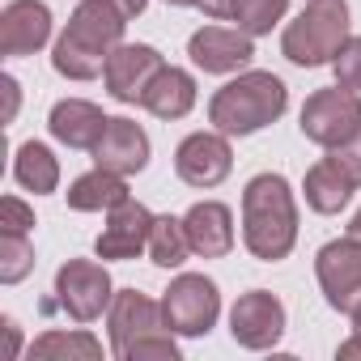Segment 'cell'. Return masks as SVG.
Instances as JSON below:
<instances>
[{
  "mask_svg": "<svg viewBox=\"0 0 361 361\" xmlns=\"http://www.w3.org/2000/svg\"><path fill=\"white\" fill-rule=\"evenodd\" d=\"M298 243V204L289 192L285 174H255L247 192H243V247L264 259L276 264L293 251Z\"/></svg>",
  "mask_w": 361,
  "mask_h": 361,
  "instance_id": "obj_2",
  "label": "cell"
},
{
  "mask_svg": "<svg viewBox=\"0 0 361 361\" xmlns=\"http://www.w3.org/2000/svg\"><path fill=\"white\" fill-rule=\"evenodd\" d=\"M357 188H361V140L344 145V149H327V157H319L306 170V183H302L306 204L323 217L340 213Z\"/></svg>",
  "mask_w": 361,
  "mask_h": 361,
  "instance_id": "obj_8",
  "label": "cell"
},
{
  "mask_svg": "<svg viewBox=\"0 0 361 361\" xmlns=\"http://www.w3.org/2000/svg\"><path fill=\"white\" fill-rule=\"evenodd\" d=\"M161 314L174 336H209L221 314V293L204 272H183L161 293Z\"/></svg>",
  "mask_w": 361,
  "mask_h": 361,
  "instance_id": "obj_7",
  "label": "cell"
},
{
  "mask_svg": "<svg viewBox=\"0 0 361 361\" xmlns=\"http://www.w3.org/2000/svg\"><path fill=\"white\" fill-rule=\"evenodd\" d=\"M51 39V9L43 0H9L0 9V56H35Z\"/></svg>",
  "mask_w": 361,
  "mask_h": 361,
  "instance_id": "obj_15",
  "label": "cell"
},
{
  "mask_svg": "<svg viewBox=\"0 0 361 361\" xmlns=\"http://www.w3.org/2000/svg\"><path fill=\"white\" fill-rule=\"evenodd\" d=\"M128 200V183H123V174L115 170H102L94 166L90 174L73 178V188H68V209L73 213H111Z\"/></svg>",
  "mask_w": 361,
  "mask_h": 361,
  "instance_id": "obj_22",
  "label": "cell"
},
{
  "mask_svg": "<svg viewBox=\"0 0 361 361\" xmlns=\"http://www.w3.org/2000/svg\"><path fill=\"white\" fill-rule=\"evenodd\" d=\"M115 5H119V9H123L128 18H140V13H145V5H149V0H115Z\"/></svg>",
  "mask_w": 361,
  "mask_h": 361,
  "instance_id": "obj_31",
  "label": "cell"
},
{
  "mask_svg": "<svg viewBox=\"0 0 361 361\" xmlns=\"http://www.w3.org/2000/svg\"><path fill=\"white\" fill-rule=\"evenodd\" d=\"M183 230L192 243V255L200 259H221L234 251V213L221 200H200L183 213Z\"/></svg>",
  "mask_w": 361,
  "mask_h": 361,
  "instance_id": "obj_17",
  "label": "cell"
},
{
  "mask_svg": "<svg viewBox=\"0 0 361 361\" xmlns=\"http://www.w3.org/2000/svg\"><path fill=\"white\" fill-rule=\"evenodd\" d=\"M331 73H336V85L361 94V35H348V43L331 60Z\"/></svg>",
  "mask_w": 361,
  "mask_h": 361,
  "instance_id": "obj_27",
  "label": "cell"
},
{
  "mask_svg": "<svg viewBox=\"0 0 361 361\" xmlns=\"http://www.w3.org/2000/svg\"><path fill=\"white\" fill-rule=\"evenodd\" d=\"M123 26H128V13L115 0H81L68 18V26H64V35L56 39L51 68L68 81L102 77L111 51L123 43Z\"/></svg>",
  "mask_w": 361,
  "mask_h": 361,
  "instance_id": "obj_1",
  "label": "cell"
},
{
  "mask_svg": "<svg viewBox=\"0 0 361 361\" xmlns=\"http://www.w3.org/2000/svg\"><path fill=\"white\" fill-rule=\"evenodd\" d=\"M200 9L209 13V18H217V22H234L238 30H247V35H268L281 18H285V9H289V0H200Z\"/></svg>",
  "mask_w": 361,
  "mask_h": 361,
  "instance_id": "obj_21",
  "label": "cell"
},
{
  "mask_svg": "<svg viewBox=\"0 0 361 361\" xmlns=\"http://www.w3.org/2000/svg\"><path fill=\"white\" fill-rule=\"evenodd\" d=\"M149 230H153V213L128 196L119 209L106 213V226H102L94 251H98V259H136L140 251H149Z\"/></svg>",
  "mask_w": 361,
  "mask_h": 361,
  "instance_id": "obj_16",
  "label": "cell"
},
{
  "mask_svg": "<svg viewBox=\"0 0 361 361\" xmlns=\"http://www.w3.org/2000/svg\"><path fill=\"white\" fill-rule=\"evenodd\" d=\"M302 136L323 145V149H344L361 140V94L331 85V90H314L302 106L298 119Z\"/></svg>",
  "mask_w": 361,
  "mask_h": 361,
  "instance_id": "obj_6",
  "label": "cell"
},
{
  "mask_svg": "<svg viewBox=\"0 0 361 361\" xmlns=\"http://www.w3.org/2000/svg\"><path fill=\"white\" fill-rule=\"evenodd\" d=\"M13 178H18L26 192L47 196V192L60 188V161H56V153L43 140H26L18 149V157H13Z\"/></svg>",
  "mask_w": 361,
  "mask_h": 361,
  "instance_id": "obj_23",
  "label": "cell"
},
{
  "mask_svg": "<svg viewBox=\"0 0 361 361\" xmlns=\"http://www.w3.org/2000/svg\"><path fill=\"white\" fill-rule=\"evenodd\" d=\"M115 285L111 272L98 259H68L56 272V302L73 323H94L102 319V310H111Z\"/></svg>",
  "mask_w": 361,
  "mask_h": 361,
  "instance_id": "obj_9",
  "label": "cell"
},
{
  "mask_svg": "<svg viewBox=\"0 0 361 361\" xmlns=\"http://www.w3.org/2000/svg\"><path fill=\"white\" fill-rule=\"evenodd\" d=\"M344 43H348V5L344 0H310L285 26L281 56L298 68H319L331 64Z\"/></svg>",
  "mask_w": 361,
  "mask_h": 361,
  "instance_id": "obj_5",
  "label": "cell"
},
{
  "mask_svg": "<svg viewBox=\"0 0 361 361\" xmlns=\"http://www.w3.org/2000/svg\"><path fill=\"white\" fill-rule=\"evenodd\" d=\"M166 5H174V9H192V5H200V0H166Z\"/></svg>",
  "mask_w": 361,
  "mask_h": 361,
  "instance_id": "obj_33",
  "label": "cell"
},
{
  "mask_svg": "<svg viewBox=\"0 0 361 361\" xmlns=\"http://www.w3.org/2000/svg\"><path fill=\"white\" fill-rule=\"evenodd\" d=\"M289 106V90L276 73L251 68L238 73L234 81H226L213 98H209V123L226 136H251L268 123H276Z\"/></svg>",
  "mask_w": 361,
  "mask_h": 361,
  "instance_id": "obj_3",
  "label": "cell"
},
{
  "mask_svg": "<svg viewBox=\"0 0 361 361\" xmlns=\"http://www.w3.org/2000/svg\"><path fill=\"white\" fill-rule=\"evenodd\" d=\"M140 106H145L149 115H157V119H183V115L196 106V77H192L188 68L166 64V68L149 81Z\"/></svg>",
  "mask_w": 361,
  "mask_h": 361,
  "instance_id": "obj_20",
  "label": "cell"
},
{
  "mask_svg": "<svg viewBox=\"0 0 361 361\" xmlns=\"http://www.w3.org/2000/svg\"><path fill=\"white\" fill-rule=\"evenodd\" d=\"M234 170V149L226 132H192L183 136V145L174 149V174L188 188H217L221 178Z\"/></svg>",
  "mask_w": 361,
  "mask_h": 361,
  "instance_id": "obj_11",
  "label": "cell"
},
{
  "mask_svg": "<svg viewBox=\"0 0 361 361\" xmlns=\"http://www.w3.org/2000/svg\"><path fill=\"white\" fill-rule=\"evenodd\" d=\"M348 319H353V331H361V306H357V310H353Z\"/></svg>",
  "mask_w": 361,
  "mask_h": 361,
  "instance_id": "obj_34",
  "label": "cell"
},
{
  "mask_svg": "<svg viewBox=\"0 0 361 361\" xmlns=\"http://www.w3.org/2000/svg\"><path fill=\"white\" fill-rule=\"evenodd\" d=\"M314 276L331 310L353 314L361 306V243L357 238H331L314 255Z\"/></svg>",
  "mask_w": 361,
  "mask_h": 361,
  "instance_id": "obj_10",
  "label": "cell"
},
{
  "mask_svg": "<svg viewBox=\"0 0 361 361\" xmlns=\"http://www.w3.org/2000/svg\"><path fill=\"white\" fill-rule=\"evenodd\" d=\"M336 357H340V361H348V357H361V331H353V336H348V340L336 348Z\"/></svg>",
  "mask_w": 361,
  "mask_h": 361,
  "instance_id": "obj_30",
  "label": "cell"
},
{
  "mask_svg": "<svg viewBox=\"0 0 361 361\" xmlns=\"http://www.w3.org/2000/svg\"><path fill=\"white\" fill-rule=\"evenodd\" d=\"M30 357H43V361H56V357H81V361H98L102 357V344L90 336V331H43L35 344H30Z\"/></svg>",
  "mask_w": 361,
  "mask_h": 361,
  "instance_id": "obj_25",
  "label": "cell"
},
{
  "mask_svg": "<svg viewBox=\"0 0 361 361\" xmlns=\"http://www.w3.org/2000/svg\"><path fill=\"white\" fill-rule=\"evenodd\" d=\"M0 85H5V102H9V106H5V123H13V119H18V102H22L18 77H9V73H5V77H0Z\"/></svg>",
  "mask_w": 361,
  "mask_h": 361,
  "instance_id": "obj_29",
  "label": "cell"
},
{
  "mask_svg": "<svg viewBox=\"0 0 361 361\" xmlns=\"http://www.w3.org/2000/svg\"><path fill=\"white\" fill-rule=\"evenodd\" d=\"M192 255V243H188V230H183V217H153V230H149V259L157 268H178Z\"/></svg>",
  "mask_w": 361,
  "mask_h": 361,
  "instance_id": "obj_24",
  "label": "cell"
},
{
  "mask_svg": "<svg viewBox=\"0 0 361 361\" xmlns=\"http://www.w3.org/2000/svg\"><path fill=\"white\" fill-rule=\"evenodd\" d=\"M188 56L196 68L226 77V73H243L255 56V35L238 30V26H200L188 39Z\"/></svg>",
  "mask_w": 361,
  "mask_h": 361,
  "instance_id": "obj_13",
  "label": "cell"
},
{
  "mask_svg": "<svg viewBox=\"0 0 361 361\" xmlns=\"http://www.w3.org/2000/svg\"><path fill=\"white\" fill-rule=\"evenodd\" d=\"M35 226V209L22 204L18 196H5L0 200V230H9V234H26Z\"/></svg>",
  "mask_w": 361,
  "mask_h": 361,
  "instance_id": "obj_28",
  "label": "cell"
},
{
  "mask_svg": "<svg viewBox=\"0 0 361 361\" xmlns=\"http://www.w3.org/2000/svg\"><path fill=\"white\" fill-rule=\"evenodd\" d=\"M230 336L251 348V353H264L272 344H281L285 336V302L268 289H251L234 302L230 310Z\"/></svg>",
  "mask_w": 361,
  "mask_h": 361,
  "instance_id": "obj_12",
  "label": "cell"
},
{
  "mask_svg": "<svg viewBox=\"0 0 361 361\" xmlns=\"http://www.w3.org/2000/svg\"><path fill=\"white\" fill-rule=\"evenodd\" d=\"M106 115H102V106H94V102H85V98H60L56 106H51V115H47V128H51V136L60 140V145H68V149H90L94 153V145L102 140V132H106Z\"/></svg>",
  "mask_w": 361,
  "mask_h": 361,
  "instance_id": "obj_19",
  "label": "cell"
},
{
  "mask_svg": "<svg viewBox=\"0 0 361 361\" xmlns=\"http://www.w3.org/2000/svg\"><path fill=\"white\" fill-rule=\"evenodd\" d=\"M94 161L102 170L123 174V178L140 174L149 166V136H145V128L132 123V119H111L106 132H102V140L94 145Z\"/></svg>",
  "mask_w": 361,
  "mask_h": 361,
  "instance_id": "obj_18",
  "label": "cell"
},
{
  "mask_svg": "<svg viewBox=\"0 0 361 361\" xmlns=\"http://www.w3.org/2000/svg\"><path fill=\"white\" fill-rule=\"evenodd\" d=\"M106 327L119 361H178V344H174V331L166 327L161 302L136 289H119L111 298Z\"/></svg>",
  "mask_w": 361,
  "mask_h": 361,
  "instance_id": "obj_4",
  "label": "cell"
},
{
  "mask_svg": "<svg viewBox=\"0 0 361 361\" xmlns=\"http://www.w3.org/2000/svg\"><path fill=\"white\" fill-rule=\"evenodd\" d=\"M161 68H166V60H161L157 47H149V43H119V47L111 51V60H106L102 81H106V94H111L115 102H128V106H132V102L145 98L149 81H153Z\"/></svg>",
  "mask_w": 361,
  "mask_h": 361,
  "instance_id": "obj_14",
  "label": "cell"
},
{
  "mask_svg": "<svg viewBox=\"0 0 361 361\" xmlns=\"http://www.w3.org/2000/svg\"><path fill=\"white\" fill-rule=\"evenodd\" d=\"M348 238H357V243H361V209H357V213H353V221H348Z\"/></svg>",
  "mask_w": 361,
  "mask_h": 361,
  "instance_id": "obj_32",
  "label": "cell"
},
{
  "mask_svg": "<svg viewBox=\"0 0 361 361\" xmlns=\"http://www.w3.org/2000/svg\"><path fill=\"white\" fill-rule=\"evenodd\" d=\"M35 272V247L26 234L0 230V285H18Z\"/></svg>",
  "mask_w": 361,
  "mask_h": 361,
  "instance_id": "obj_26",
  "label": "cell"
}]
</instances>
